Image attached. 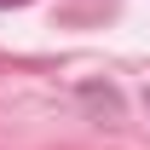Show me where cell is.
I'll return each mask as SVG.
<instances>
[{"instance_id":"6da1fadb","label":"cell","mask_w":150,"mask_h":150,"mask_svg":"<svg viewBox=\"0 0 150 150\" xmlns=\"http://www.w3.org/2000/svg\"><path fill=\"white\" fill-rule=\"evenodd\" d=\"M12 6H29V0H0V12H12Z\"/></svg>"},{"instance_id":"7a4b0ae2","label":"cell","mask_w":150,"mask_h":150,"mask_svg":"<svg viewBox=\"0 0 150 150\" xmlns=\"http://www.w3.org/2000/svg\"><path fill=\"white\" fill-rule=\"evenodd\" d=\"M144 110H150V87H144Z\"/></svg>"}]
</instances>
